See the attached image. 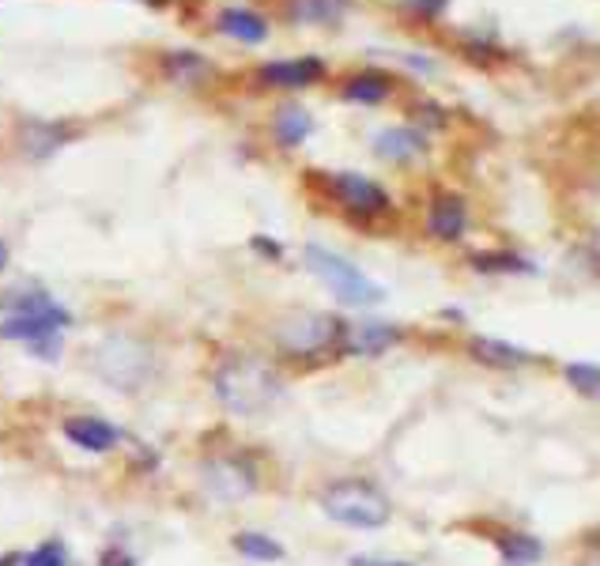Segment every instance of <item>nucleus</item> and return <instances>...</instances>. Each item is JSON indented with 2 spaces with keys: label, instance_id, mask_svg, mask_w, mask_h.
Masks as SVG:
<instances>
[{
  "label": "nucleus",
  "instance_id": "nucleus-25",
  "mask_svg": "<svg viewBox=\"0 0 600 566\" xmlns=\"http://www.w3.org/2000/svg\"><path fill=\"white\" fill-rule=\"evenodd\" d=\"M404 8H412L415 15H423V20H435V15L442 12V8L449 4V0H401Z\"/></svg>",
  "mask_w": 600,
  "mask_h": 566
},
{
  "label": "nucleus",
  "instance_id": "nucleus-1",
  "mask_svg": "<svg viewBox=\"0 0 600 566\" xmlns=\"http://www.w3.org/2000/svg\"><path fill=\"white\" fill-rule=\"evenodd\" d=\"M211 392L238 419H257L283 397V378L269 359L249 352H230L211 370Z\"/></svg>",
  "mask_w": 600,
  "mask_h": 566
},
{
  "label": "nucleus",
  "instance_id": "nucleus-23",
  "mask_svg": "<svg viewBox=\"0 0 600 566\" xmlns=\"http://www.w3.org/2000/svg\"><path fill=\"white\" fill-rule=\"evenodd\" d=\"M64 133L58 129V125H31L27 129V144L23 148L34 155V159H42V155H50L53 148H61Z\"/></svg>",
  "mask_w": 600,
  "mask_h": 566
},
{
  "label": "nucleus",
  "instance_id": "nucleus-11",
  "mask_svg": "<svg viewBox=\"0 0 600 566\" xmlns=\"http://www.w3.org/2000/svg\"><path fill=\"white\" fill-rule=\"evenodd\" d=\"M64 438L87 453H110L117 442H122V431L99 416H72V419H64Z\"/></svg>",
  "mask_w": 600,
  "mask_h": 566
},
{
  "label": "nucleus",
  "instance_id": "nucleus-15",
  "mask_svg": "<svg viewBox=\"0 0 600 566\" xmlns=\"http://www.w3.org/2000/svg\"><path fill=\"white\" fill-rule=\"evenodd\" d=\"M216 27L227 34V39H238L246 45H257V42L269 39V23H265L257 12H246V8H224Z\"/></svg>",
  "mask_w": 600,
  "mask_h": 566
},
{
  "label": "nucleus",
  "instance_id": "nucleus-27",
  "mask_svg": "<svg viewBox=\"0 0 600 566\" xmlns=\"http://www.w3.org/2000/svg\"><path fill=\"white\" fill-rule=\"evenodd\" d=\"M254 245H257L261 253H269V258H280V245H272V242H265V239H257Z\"/></svg>",
  "mask_w": 600,
  "mask_h": 566
},
{
  "label": "nucleus",
  "instance_id": "nucleus-13",
  "mask_svg": "<svg viewBox=\"0 0 600 566\" xmlns=\"http://www.w3.org/2000/svg\"><path fill=\"white\" fill-rule=\"evenodd\" d=\"M325 76V65L318 57H294V61H272L261 69V84L269 87H310Z\"/></svg>",
  "mask_w": 600,
  "mask_h": 566
},
{
  "label": "nucleus",
  "instance_id": "nucleus-21",
  "mask_svg": "<svg viewBox=\"0 0 600 566\" xmlns=\"http://www.w3.org/2000/svg\"><path fill=\"white\" fill-rule=\"evenodd\" d=\"M562 378H567V386L575 389L578 397L600 400V363H567Z\"/></svg>",
  "mask_w": 600,
  "mask_h": 566
},
{
  "label": "nucleus",
  "instance_id": "nucleus-16",
  "mask_svg": "<svg viewBox=\"0 0 600 566\" xmlns=\"http://www.w3.org/2000/svg\"><path fill=\"white\" fill-rule=\"evenodd\" d=\"M503 566H537L544 559V544L532 533H495Z\"/></svg>",
  "mask_w": 600,
  "mask_h": 566
},
{
  "label": "nucleus",
  "instance_id": "nucleus-22",
  "mask_svg": "<svg viewBox=\"0 0 600 566\" xmlns=\"http://www.w3.org/2000/svg\"><path fill=\"white\" fill-rule=\"evenodd\" d=\"M473 269L476 272H532V264L510 250H498V253H476Z\"/></svg>",
  "mask_w": 600,
  "mask_h": 566
},
{
  "label": "nucleus",
  "instance_id": "nucleus-6",
  "mask_svg": "<svg viewBox=\"0 0 600 566\" xmlns=\"http://www.w3.org/2000/svg\"><path fill=\"white\" fill-rule=\"evenodd\" d=\"M95 370L114 389H141L155 374V355L133 336H110L95 352Z\"/></svg>",
  "mask_w": 600,
  "mask_h": 566
},
{
  "label": "nucleus",
  "instance_id": "nucleus-12",
  "mask_svg": "<svg viewBox=\"0 0 600 566\" xmlns=\"http://www.w3.org/2000/svg\"><path fill=\"white\" fill-rule=\"evenodd\" d=\"M427 227L438 242H461L468 231V205L454 193L435 197V205L427 212Z\"/></svg>",
  "mask_w": 600,
  "mask_h": 566
},
{
  "label": "nucleus",
  "instance_id": "nucleus-14",
  "mask_svg": "<svg viewBox=\"0 0 600 566\" xmlns=\"http://www.w3.org/2000/svg\"><path fill=\"white\" fill-rule=\"evenodd\" d=\"M374 151L382 155L385 163H412L427 151V136H423L420 129H408V125H401V129H385V133H377Z\"/></svg>",
  "mask_w": 600,
  "mask_h": 566
},
{
  "label": "nucleus",
  "instance_id": "nucleus-18",
  "mask_svg": "<svg viewBox=\"0 0 600 566\" xmlns=\"http://www.w3.org/2000/svg\"><path fill=\"white\" fill-rule=\"evenodd\" d=\"M348 0H288V15L294 23H337Z\"/></svg>",
  "mask_w": 600,
  "mask_h": 566
},
{
  "label": "nucleus",
  "instance_id": "nucleus-4",
  "mask_svg": "<svg viewBox=\"0 0 600 566\" xmlns=\"http://www.w3.org/2000/svg\"><path fill=\"white\" fill-rule=\"evenodd\" d=\"M302 261H307V269L318 276L332 295L340 298L344 306H377L385 303V291L377 287L374 280H366L363 272L355 269L348 258H340V253L325 250V245H307V253H302Z\"/></svg>",
  "mask_w": 600,
  "mask_h": 566
},
{
  "label": "nucleus",
  "instance_id": "nucleus-20",
  "mask_svg": "<svg viewBox=\"0 0 600 566\" xmlns=\"http://www.w3.org/2000/svg\"><path fill=\"white\" fill-rule=\"evenodd\" d=\"M235 552L246 555L249 563H280L283 559V544L272 541V536H265V533H238Z\"/></svg>",
  "mask_w": 600,
  "mask_h": 566
},
{
  "label": "nucleus",
  "instance_id": "nucleus-7",
  "mask_svg": "<svg viewBox=\"0 0 600 566\" xmlns=\"http://www.w3.org/2000/svg\"><path fill=\"white\" fill-rule=\"evenodd\" d=\"M329 193L337 200L344 212H352L359 219H374V216H385L393 208L390 193H385L377 181L355 175V170H340V175H329Z\"/></svg>",
  "mask_w": 600,
  "mask_h": 566
},
{
  "label": "nucleus",
  "instance_id": "nucleus-8",
  "mask_svg": "<svg viewBox=\"0 0 600 566\" xmlns=\"http://www.w3.org/2000/svg\"><path fill=\"white\" fill-rule=\"evenodd\" d=\"M200 480L216 502H242L257 491V469L242 458H211L200 469Z\"/></svg>",
  "mask_w": 600,
  "mask_h": 566
},
{
  "label": "nucleus",
  "instance_id": "nucleus-26",
  "mask_svg": "<svg viewBox=\"0 0 600 566\" xmlns=\"http://www.w3.org/2000/svg\"><path fill=\"white\" fill-rule=\"evenodd\" d=\"M352 566H412V563H390V559H352Z\"/></svg>",
  "mask_w": 600,
  "mask_h": 566
},
{
  "label": "nucleus",
  "instance_id": "nucleus-19",
  "mask_svg": "<svg viewBox=\"0 0 600 566\" xmlns=\"http://www.w3.org/2000/svg\"><path fill=\"white\" fill-rule=\"evenodd\" d=\"M310 129H313V122H310L307 109L288 106V109L276 114V140H280L283 148H299V144L310 136Z\"/></svg>",
  "mask_w": 600,
  "mask_h": 566
},
{
  "label": "nucleus",
  "instance_id": "nucleus-10",
  "mask_svg": "<svg viewBox=\"0 0 600 566\" xmlns=\"http://www.w3.org/2000/svg\"><path fill=\"white\" fill-rule=\"evenodd\" d=\"M468 355H473V363L492 370H521L537 363L532 352H525L510 340H495V336H473V340H468Z\"/></svg>",
  "mask_w": 600,
  "mask_h": 566
},
{
  "label": "nucleus",
  "instance_id": "nucleus-9",
  "mask_svg": "<svg viewBox=\"0 0 600 566\" xmlns=\"http://www.w3.org/2000/svg\"><path fill=\"white\" fill-rule=\"evenodd\" d=\"M404 340V328L393 322H377V317H366V322H352L348 325V340H344V355L352 359H377L393 348V344Z\"/></svg>",
  "mask_w": 600,
  "mask_h": 566
},
{
  "label": "nucleus",
  "instance_id": "nucleus-17",
  "mask_svg": "<svg viewBox=\"0 0 600 566\" xmlns=\"http://www.w3.org/2000/svg\"><path fill=\"white\" fill-rule=\"evenodd\" d=\"M390 91H393V80L385 76V72H359V76L344 80L340 95H344L348 103L374 106V103H382V98H390Z\"/></svg>",
  "mask_w": 600,
  "mask_h": 566
},
{
  "label": "nucleus",
  "instance_id": "nucleus-24",
  "mask_svg": "<svg viewBox=\"0 0 600 566\" xmlns=\"http://www.w3.org/2000/svg\"><path fill=\"white\" fill-rule=\"evenodd\" d=\"M23 566H64V547H61L58 541L34 547V552L23 559Z\"/></svg>",
  "mask_w": 600,
  "mask_h": 566
},
{
  "label": "nucleus",
  "instance_id": "nucleus-2",
  "mask_svg": "<svg viewBox=\"0 0 600 566\" xmlns=\"http://www.w3.org/2000/svg\"><path fill=\"white\" fill-rule=\"evenodd\" d=\"M348 325L352 322H344V317H337V314L294 310V314H283L280 322L272 325V344L280 355L299 359V363L332 359L337 352H344Z\"/></svg>",
  "mask_w": 600,
  "mask_h": 566
},
{
  "label": "nucleus",
  "instance_id": "nucleus-3",
  "mask_svg": "<svg viewBox=\"0 0 600 566\" xmlns=\"http://www.w3.org/2000/svg\"><path fill=\"white\" fill-rule=\"evenodd\" d=\"M318 506L329 522L344 525V528H382L393 522V499L377 488L374 480L363 476H348V480H332L321 488Z\"/></svg>",
  "mask_w": 600,
  "mask_h": 566
},
{
  "label": "nucleus",
  "instance_id": "nucleus-28",
  "mask_svg": "<svg viewBox=\"0 0 600 566\" xmlns=\"http://www.w3.org/2000/svg\"><path fill=\"white\" fill-rule=\"evenodd\" d=\"M4 264H8V245L0 242V269H4Z\"/></svg>",
  "mask_w": 600,
  "mask_h": 566
},
{
  "label": "nucleus",
  "instance_id": "nucleus-5",
  "mask_svg": "<svg viewBox=\"0 0 600 566\" xmlns=\"http://www.w3.org/2000/svg\"><path fill=\"white\" fill-rule=\"evenodd\" d=\"M72 325V314L61 303H42L39 310H23V314H8V322L0 325L4 340H20L27 344L39 359L53 363L61 352V333Z\"/></svg>",
  "mask_w": 600,
  "mask_h": 566
}]
</instances>
